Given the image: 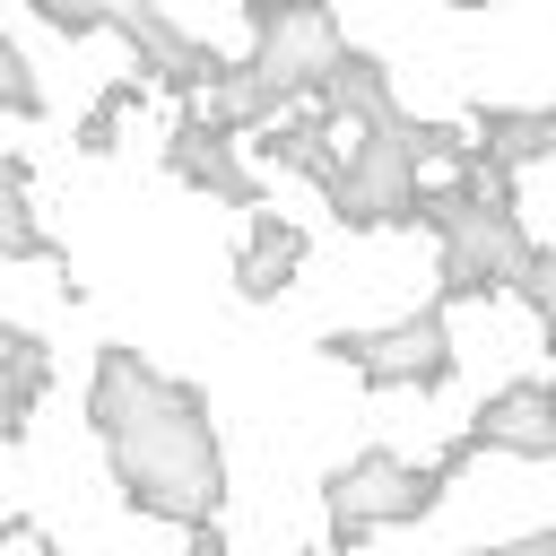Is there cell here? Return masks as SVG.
<instances>
[{
	"mask_svg": "<svg viewBox=\"0 0 556 556\" xmlns=\"http://www.w3.org/2000/svg\"><path fill=\"white\" fill-rule=\"evenodd\" d=\"M443 460H426V469H408V460H391V452H356L348 469H330V539L339 547H356L365 530H391V521H417L434 495H443Z\"/></svg>",
	"mask_w": 556,
	"mask_h": 556,
	"instance_id": "cell-5",
	"label": "cell"
},
{
	"mask_svg": "<svg viewBox=\"0 0 556 556\" xmlns=\"http://www.w3.org/2000/svg\"><path fill=\"white\" fill-rule=\"evenodd\" d=\"M330 130V122H321ZM339 148V182H330V208L348 226H417V148H408V113L391 104L382 122H356V130H330Z\"/></svg>",
	"mask_w": 556,
	"mask_h": 556,
	"instance_id": "cell-3",
	"label": "cell"
},
{
	"mask_svg": "<svg viewBox=\"0 0 556 556\" xmlns=\"http://www.w3.org/2000/svg\"><path fill=\"white\" fill-rule=\"evenodd\" d=\"M139 104V78H113L96 104H87V122H78V148L87 156H113V139H122V113Z\"/></svg>",
	"mask_w": 556,
	"mask_h": 556,
	"instance_id": "cell-16",
	"label": "cell"
},
{
	"mask_svg": "<svg viewBox=\"0 0 556 556\" xmlns=\"http://www.w3.org/2000/svg\"><path fill=\"white\" fill-rule=\"evenodd\" d=\"M243 17H252V61H243V70H252L278 104L313 96L321 70L348 52L339 26H330V0H243Z\"/></svg>",
	"mask_w": 556,
	"mask_h": 556,
	"instance_id": "cell-4",
	"label": "cell"
},
{
	"mask_svg": "<svg viewBox=\"0 0 556 556\" xmlns=\"http://www.w3.org/2000/svg\"><path fill=\"white\" fill-rule=\"evenodd\" d=\"M460 9H486V0H460Z\"/></svg>",
	"mask_w": 556,
	"mask_h": 556,
	"instance_id": "cell-21",
	"label": "cell"
},
{
	"mask_svg": "<svg viewBox=\"0 0 556 556\" xmlns=\"http://www.w3.org/2000/svg\"><path fill=\"white\" fill-rule=\"evenodd\" d=\"M469 452H521V460H556V391L547 382H504L469 426H460Z\"/></svg>",
	"mask_w": 556,
	"mask_h": 556,
	"instance_id": "cell-9",
	"label": "cell"
},
{
	"mask_svg": "<svg viewBox=\"0 0 556 556\" xmlns=\"http://www.w3.org/2000/svg\"><path fill=\"white\" fill-rule=\"evenodd\" d=\"M0 261H61V243L26 208V165L17 156H0Z\"/></svg>",
	"mask_w": 556,
	"mask_h": 556,
	"instance_id": "cell-14",
	"label": "cell"
},
{
	"mask_svg": "<svg viewBox=\"0 0 556 556\" xmlns=\"http://www.w3.org/2000/svg\"><path fill=\"white\" fill-rule=\"evenodd\" d=\"M104 26H122V35L139 43L148 78H156V87H174L182 104H191V96H200V87H208V78L226 70V61H217L208 43H191V35H182V26H174V17L156 9V0H104Z\"/></svg>",
	"mask_w": 556,
	"mask_h": 556,
	"instance_id": "cell-8",
	"label": "cell"
},
{
	"mask_svg": "<svg viewBox=\"0 0 556 556\" xmlns=\"http://www.w3.org/2000/svg\"><path fill=\"white\" fill-rule=\"evenodd\" d=\"M295 261H304V226H287L278 208H261V217H252V243H243V261H235V295H243V304L287 295V287H295Z\"/></svg>",
	"mask_w": 556,
	"mask_h": 556,
	"instance_id": "cell-12",
	"label": "cell"
},
{
	"mask_svg": "<svg viewBox=\"0 0 556 556\" xmlns=\"http://www.w3.org/2000/svg\"><path fill=\"white\" fill-rule=\"evenodd\" d=\"M504 287H513V295H521V304H530V313H556V278H547V252H539V243H530V252H521V269H513V278H504Z\"/></svg>",
	"mask_w": 556,
	"mask_h": 556,
	"instance_id": "cell-18",
	"label": "cell"
},
{
	"mask_svg": "<svg viewBox=\"0 0 556 556\" xmlns=\"http://www.w3.org/2000/svg\"><path fill=\"white\" fill-rule=\"evenodd\" d=\"M417 226L443 235V295H434V304L495 295V287L521 269V252H530V235H521V217H513V182H495L486 165H460L452 182L417 191Z\"/></svg>",
	"mask_w": 556,
	"mask_h": 556,
	"instance_id": "cell-2",
	"label": "cell"
},
{
	"mask_svg": "<svg viewBox=\"0 0 556 556\" xmlns=\"http://www.w3.org/2000/svg\"><path fill=\"white\" fill-rule=\"evenodd\" d=\"M469 148H478V165L495 174V182H513V174H530L547 148H556V113L547 104H478L469 113Z\"/></svg>",
	"mask_w": 556,
	"mask_h": 556,
	"instance_id": "cell-11",
	"label": "cell"
},
{
	"mask_svg": "<svg viewBox=\"0 0 556 556\" xmlns=\"http://www.w3.org/2000/svg\"><path fill=\"white\" fill-rule=\"evenodd\" d=\"M165 165H174L191 191L226 200V208H261V182L235 165V139H226V130H208L200 113H182V122H174V139H165Z\"/></svg>",
	"mask_w": 556,
	"mask_h": 556,
	"instance_id": "cell-10",
	"label": "cell"
},
{
	"mask_svg": "<svg viewBox=\"0 0 556 556\" xmlns=\"http://www.w3.org/2000/svg\"><path fill=\"white\" fill-rule=\"evenodd\" d=\"M0 113H17V122L43 113V87H35V70H26V52L9 35H0Z\"/></svg>",
	"mask_w": 556,
	"mask_h": 556,
	"instance_id": "cell-17",
	"label": "cell"
},
{
	"mask_svg": "<svg viewBox=\"0 0 556 556\" xmlns=\"http://www.w3.org/2000/svg\"><path fill=\"white\" fill-rule=\"evenodd\" d=\"M35 17L61 26V35H96L104 26V0H35Z\"/></svg>",
	"mask_w": 556,
	"mask_h": 556,
	"instance_id": "cell-19",
	"label": "cell"
},
{
	"mask_svg": "<svg viewBox=\"0 0 556 556\" xmlns=\"http://www.w3.org/2000/svg\"><path fill=\"white\" fill-rule=\"evenodd\" d=\"M43 382H52L43 339H17V356L0 365V443H17V434H26V408L43 400Z\"/></svg>",
	"mask_w": 556,
	"mask_h": 556,
	"instance_id": "cell-15",
	"label": "cell"
},
{
	"mask_svg": "<svg viewBox=\"0 0 556 556\" xmlns=\"http://www.w3.org/2000/svg\"><path fill=\"white\" fill-rule=\"evenodd\" d=\"M269 165H287V174H304V182H339V148H330V130L304 113V122H261V139H252Z\"/></svg>",
	"mask_w": 556,
	"mask_h": 556,
	"instance_id": "cell-13",
	"label": "cell"
},
{
	"mask_svg": "<svg viewBox=\"0 0 556 556\" xmlns=\"http://www.w3.org/2000/svg\"><path fill=\"white\" fill-rule=\"evenodd\" d=\"M182 400H191V382H165V374L139 365L130 348H104V356H96V382H87V426H96L104 443H122V434L174 417Z\"/></svg>",
	"mask_w": 556,
	"mask_h": 556,
	"instance_id": "cell-7",
	"label": "cell"
},
{
	"mask_svg": "<svg viewBox=\"0 0 556 556\" xmlns=\"http://www.w3.org/2000/svg\"><path fill=\"white\" fill-rule=\"evenodd\" d=\"M113 460V486L130 513H156L191 539H217V504H226V460H217V426H208V400L191 391L174 417L104 443Z\"/></svg>",
	"mask_w": 556,
	"mask_h": 556,
	"instance_id": "cell-1",
	"label": "cell"
},
{
	"mask_svg": "<svg viewBox=\"0 0 556 556\" xmlns=\"http://www.w3.org/2000/svg\"><path fill=\"white\" fill-rule=\"evenodd\" d=\"M17 339H26V330H0V365H9V356H17Z\"/></svg>",
	"mask_w": 556,
	"mask_h": 556,
	"instance_id": "cell-20",
	"label": "cell"
},
{
	"mask_svg": "<svg viewBox=\"0 0 556 556\" xmlns=\"http://www.w3.org/2000/svg\"><path fill=\"white\" fill-rule=\"evenodd\" d=\"M339 365H356L374 391H434V382H452V330H443V304H417L408 321H391V330H339V339H321Z\"/></svg>",
	"mask_w": 556,
	"mask_h": 556,
	"instance_id": "cell-6",
	"label": "cell"
}]
</instances>
